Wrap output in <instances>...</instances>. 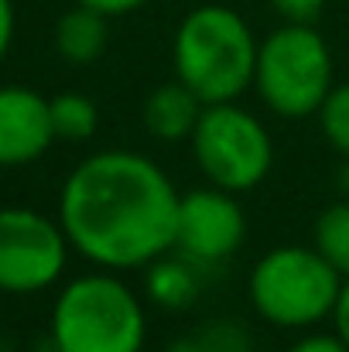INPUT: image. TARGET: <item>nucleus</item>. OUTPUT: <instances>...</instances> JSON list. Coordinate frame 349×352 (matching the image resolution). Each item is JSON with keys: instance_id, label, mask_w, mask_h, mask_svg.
<instances>
[{"instance_id": "obj_1", "label": "nucleus", "mask_w": 349, "mask_h": 352, "mask_svg": "<svg viewBox=\"0 0 349 352\" xmlns=\"http://www.w3.org/2000/svg\"><path fill=\"white\" fill-rule=\"evenodd\" d=\"M182 195L144 154L100 151L62 185L59 223L93 263L130 270L175 246Z\"/></svg>"}, {"instance_id": "obj_2", "label": "nucleus", "mask_w": 349, "mask_h": 352, "mask_svg": "<svg viewBox=\"0 0 349 352\" xmlns=\"http://www.w3.org/2000/svg\"><path fill=\"white\" fill-rule=\"evenodd\" d=\"M257 41L246 21L223 3H202L175 31V72L206 107L233 103L253 82Z\"/></svg>"}, {"instance_id": "obj_3", "label": "nucleus", "mask_w": 349, "mask_h": 352, "mask_svg": "<svg viewBox=\"0 0 349 352\" xmlns=\"http://www.w3.org/2000/svg\"><path fill=\"white\" fill-rule=\"evenodd\" d=\"M55 352H140L144 311L134 291L110 274L65 284L52 308Z\"/></svg>"}, {"instance_id": "obj_4", "label": "nucleus", "mask_w": 349, "mask_h": 352, "mask_svg": "<svg viewBox=\"0 0 349 352\" xmlns=\"http://www.w3.org/2000/svg\"><path fill=\"white\" fill-rule=\"evenodd\" d=\"M343 291V274L319 253L305 246H281L260 256L250 274V301L271 325L302 329L322 322L336 311Z\"/></svg>"}, {"instance_id": "obj_5", "label": "nucleus", "mask_w": 349, "mask_h": 352, "mask_svg": "<svg viewBox=\"0 0 349 352\" xmlns=\"http://www.w3.org/2000/svg\"><path fill=\"white\" fill-rule=\"evenodd\" d=\"M253 86L281 117L319 113L332 93V55L312 24H288L257 45Z\"/></svg>"}, {"instance_id": "obj_6", "label": "nucleus", "mask_w": 349, "mask_h": 352, "mask_svg": "<svg viewBox=\"0 0 349 352\" xmlns=\"http://www.w3.org/2000/svg\"><path fill=\"white\" fill-rule=\"evenodd\" d=\"M192 151L206 178L226 192H246L260 185L274 161L271 133L236 103L202 107V117L192 130Z\"/></svg>"}, {"instance_id": "obj_7", "label": "nucleus", "mask_w": 349, "mask_h": 352, "mask_svg": "<svg viewBox=\"0 0 349 352\" xmlns=\"http://www.w3.org/2000/svg\"><path fill=\"white\" fill-rule=\"evenodd\" d=\"M69 236L48 216L7 206L0 209V291L34 294L52 287L65 270Z\"/></svg>"}, {"instance_id": "obj_8", "label": "nucleus", "mask_w": 349, "mask_h": 352, "mask_svg": "<svg viewBox=\"0 0 349 352\" xmlns=\"http://www.w3.org/2000/svg\"><path fill=\"white\" fill-rule=\"evenodd\" d=\"M246 219L226 188H199L182 195L178 202V230L175 246L192 260H226L243 243Z\"/></svg>"}, {"instance_id": "obj_9", "label": "nucleus", "mask_w": 349, "mask_h": 352, "mask_svg": "<svg viewBox=\"0 0 349 352\" xmlns=\"http://www.w3.org/2000/svg\"><path fill=\"white\" fill-rule=\"evenodd\" d=\"M55 140L52 107L28 86H0V168L38 161Z\"/></svg>"}, {"instance_id": "obj_10", "label": "nucleus", "mask_w": 349, "mask_h": 352, "mask_svg": "<svg viewBox=\"0 0 349 352\" xmlns=\"http://www.w3.org/2000/svg\"><path fill=\"white\" fill-rule=\"evenodd\" d=\"M202 100L185 86V82H165L151 89L144 100V126L158 140H182L192 137L195 123L202 117Z\"/></svg>"}, {"instance_id": "obj_11", "label": "nucleus", "mask_w": 349, "mask_h": 352, "mask_svg": "<svg viewBox=\"0 0 349 352\" xmlns=\"http://www.w3.org/2000/svg\"><path fill=\"white\" fill-rule=\"evenodd\" d=\"M110 41V28H107V14L76 3L72 10H65L55 24V48L65 62L72 65H89L107 52Z\"/></svg>"}, {"instance_id": "obj_12", "label": "nucleus", "mask_w": 349, "mask_h": 352, "mask_svg": "<svg viewBox=\"0 0 349 352\" xmlns=\"http://www.w3.org/2000/svg\"><path fill=\"white\" fill-rule=\"evenodd\" d=\"M52 107V126L55 137L62 140H89L96 133L100 123V110L86 93H59L48 100Z\"/></svg>"}, {"instance_id": "obj_13", "label": "nucleus", "mask_w": 349, "mask_h": 352, "mask_svg": "<svg viewBox=\"0 0 349 352\" xmlns=\"http://www.w3.org/2000/svg\"><path fill=\"white\" fill-rule=\"evenodd\" d=\"M315 250L343 274L349 277V202L329 206L315 219Z\"/></svg>"}, {"instance_id": "obj_14", "label": "nucleus", "mask_w": 349, "mask_h": 352, "mask_svg": "<svg viewBox=\"0 0 349 352\" xmlns=\"http://www.w3.org/2000/svg\"><path fill=\"white\" fill-rule=\"evenodd\" d=\"M319 120H322V133L329 137V144L349 157V82L336 86L326 103L319 107Z\"/></svg>"}, {"instance_id": "obj_15", "label": "nucleus", "mask_w": 349, "mask_h": 352, "mask_svg": "<svg viewBox=\"0 0 349 352\" xmlns=\"http://www.w3.org/2000/svg\"><path fill=\"white\" fill-rule=\"evenodd\" d=\"M168 352H246V336H240L230 325H220V329H206V332L171 342Z\"/></svg>"}, {"instance_id": "obj_16", "label": "nucleus", "mask_w": 349, "mask_h": 352, "mask_svg": "<svg viewBox=\"0 0 349 352\" xmlns=\"http://www.w3.org/2000/svg\"><path fill=\"white\" fill-rule=\"evenodd\" d=\"M271 7L288 21V24H315L326 0H271Z\"/></svg>"}, {"instance_id": "obj_17", "label": "nucleus", "mask_w": 349, "mask_h": 352, "mask_svg": "<svg viewBox=\"0 0 349 352\" xmlns=\"http://www.w3.org/2000/svg\"><path fill=\"white\" fill-rule=\"evenodd\" d=\"M288 352H349V346L339 336H312V339H302L298 346H291Z\"/></svg>"}, {"instance_id": "obj_18", "label": "nucleus", "mask_w": 349, "mask_h": 352, "mask_svg": "<svg viewBox=\"0 0 349 352\" xmlns=\"http://www.w3.org/2000/svg\"><path fill=\"white\" fill-rule=\"evenodd\" d=\"M76 3H86V7L107 14V17H116V14H130V10L144 7L147 0H76Z\"/></svg>"}, {"instance_id": "obj_19", "label": "nucleus", "mask_w": 349, "mask_h": 352, "mask_svg": "<svg viewBox=\"0 0 349 352\" xmlns=\"http://www.w3.org/2000/svg\"><path fill=\"white\" fill-rule=\"evenodd\" d=\"M14 41V0H0V62Z\"/></svg>"}, {"instance_id": "obj_20", "label": "nucleus", "mask_w": 349, "mask_h": 352, "mask_svg": "<svg viewBox=\"0 0 349 352\" xmlns=\"http://www.w3.org/2000/svg\"><path fill=\"white\" fill-rule=\"evenodd\" d=\"M336 332H339V339L349 346V277L343 280V291H339V301H336Z\"/></svg>"}]
</instances>
